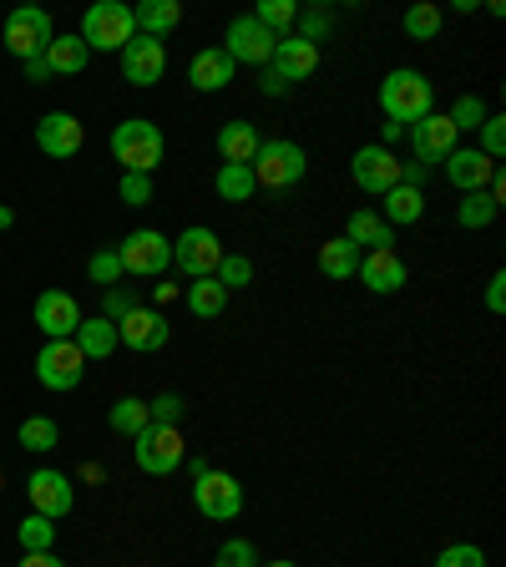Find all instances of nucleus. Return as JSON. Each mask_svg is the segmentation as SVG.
<instances>
[{
    "label": "nucleus",
    "instance_id": "f257e3e1",
    "mask_svg": "<svg viewBox=\"0 0 506 567\" xmlns=\"http://www.w3.org/2000/svg\"><path fill=\"white\" fill-rule=\"evenodd\" d=\"M380 106H385L390 127H415L421 117H431V106H436V92H431V82H425L421 71L395 66L385 82H380Z\"/></svg>",
    "mask_w": 506,
    "mask_h": 567
},
{
    "label": "nucleus",
    "instance_id": "f03ea898",
    "mask_svg": "<svg viewBox=\"0 0 506 567\" xmlns=\"http://www.w3.org/2000/svg\"><path fill=\"white\" fill-rule=\"evenodd\" d=\"M112 153H117V163L127 167V173L153 177L157 163H163V153H167V142H163V132H157V122L127 117V122H117V132H112Z\"/></svg>",
    "mask_w": 506,
    "mask_h": 567
},
{
    "label": "nucleus",
    "instance_id": "7ed1b4c3",
    "mask_svg": "<svg viewBox=\"0 0 506 567\" xmlns=\"http://www.w3.org/2000/svg\"><path fill=\"white\" fill-rule=\"evenodd\" d=\"M183 456H188V446H183V431H177V425L147 421L137 436H132V461H137L147 476L177 472V466H183Z\"/></svg>",
    "mask_w": 506,
    "mask_h": 567
},
{
    "label": "nucleus",
    "instance_id": "20e7f679",
    "mask_svg": "<svg viewBox=\"0 0 506 567\" xmlns=\"http://www.w3.org/2000/svg\"><path fill=\"white\" fill-rule=\"evenodd\" d=\"M76 35L86 41V51H122L137 35V21H132V11L117 6V0H96V6H86Z\"/></svg>",
    "mask_w": 506,
    "mask_h": 567
},
{
    "label": "nucleus",
    "instance_id": "39448f33",
    "mask_svg": "<svg viewBox=\"0 0 506 567\" xmlns=\"http://www.w3.org/2000/svg\"><path fill=\"white\" fill-rule=\"evenodd\" d=\"M309 157L299 142H259V157H254V183L259 188H295L299 177H304Z\"/></svg>",
    "mask_w": 506,
    "mask_h": 567
},
{
    "label": "nucleus",
    "instance_id": "423d86ee",
    "mask_svg": "<svg viewBox=\"0 0 506 567\" xmlns=\"http://www.w3.org/2000/svg\"><path fill=\"white\" fill-rule=\"evenodd\" d=\"M117 259H122V274L153 279V274H163L167 264H173V238H163L157 228H137V234L122 238Z\"/></svg>",
    "mask_w": 506,
    "mask_h": 567
},
{
    "label": "nucleus",
    "instance_id": "0eeeda50",
    "mask_svg": "<svg viewBox=\"0 0 506 567\" xmlns=\"http://www.w3.org/2000/svg\"><path fill=\"white\" fill-rule=\"evenodd\" d=\"M86 375V360L71 340H47L41 354H35V380L47 390H76Z\"/></svg>",
    "mask_w": 506,
    "mask_h": 567
},
{
    "label": "nucleus",
    "instance_id": "6e6552de",
    "mask_svg": "<svg viewBox=\"0 0 506 567\" xmlns=\"http://www.w3.org/2000/svg\"><path fill=\"white\" fill-rule=\"evenodd\" d=\"M173 264L188 279H213L218 274V264H224V244H218V234L213 228H188L183 238H173Z\"/></svg>",
    "mask_w": 506,
    "mask_h": 567
},
{
    "label": "nucleus",
    "instance_id": "1a4fd4ad",
    "mask_svg": "<svg viewBox=\"0 0 506 567\" xmlns=\"http://www.w3.org/2000/svg\"><path fill=\"white\" fill-rule=\"evenodd\" d=\"M0 35H6V47H11L16 56L31 61V56H41V51L51 47V35H56V31H51V16L47 11L21 6V11L6 16V31H0Z\"/></svg>",
    "mask_w": 506,
    "mask_h": 567
},
{
    "label": "nucleus",
    "instance_id": "9d476101",
    "mask_svg": "<svg viewBox=\"0 0 506 567\" xmlns=\"http://www.w3.org/2000/svg\"><path fill=\"white\" fill-rule=\"evenodd\" d=\"M193 502H198V512L208 522H234L244 512V486L224 472H208L193 482Z\"/></svg>",
    "mask_w": 506,
    "mask_h": 567
},
{
    "label": "nucleus",
    "instance_id": "9b49d317",
    "mask_svg": "<svg viewBox=\"0 0 506 567\" xmlns=\"http://www.w3.org/2000/svg\"><path fill=\"white\" fill-rule=\"evenodd\" d=\"M350 173H354V188L375 193V198H385V193L401 183V163H395V153H390V147H380V142H370V147H360V153H354Z\"/></svg>",
    "mask_w": 506,
    "mask_h": 567
},
{
    "label": "nucleus",
    "instance_id": "f8f14e48",
    "mask_svg": "<svg viewBox=\"0 0 506 567\" xmlns=\"http://www.w3.org/2000/svg\"><path fill=\"white\" fill-rule=\"evenodd\" d=\"M273 47H279V35L269 31V25H259L254 16H234L228 21V56H234V66L238 61H248V66H264V61L273 56Z\"/></svg>",
    "mask_w": 506,
    "mask_h": 567
},
{
    "label": "nucleus",
    "instance_id": "ddd939ff",
    "mask_svg": "<svg viewBox=\"0 0 506 567\" xmlns=\"http://www.w3.org/2000/svg\"><path fill=\"white\" fill-rule=\"evenodd\" d=\"M456 137H461V132L451 127L446 112H431V117H421V122L411 127V153H415V163H421V167L446 163V157L456 153Z\"/></svg>",
    "mask_w": 506,
    "mask_h": 567
},
{
    "label": "nucleus",
    "instance_id": "4468645a",
    "mask_svg": "<svg viewBox=\"0 0 506 567\" xmlns=\"http://www.w3.org/2000/svg\"><path fill=\"white\" fill-rule=\"evenodd\" d=\"M167 71V51L163 41H153V35H132L127 47H122V76H127L132 86H157Z\"/></svg>",
    "mask_w": 506,
    "mask_h": 567
},
{
    "label": "nucleus",
    "instance_id": "2eb2a0df",
    "mask_svg": "<svg viewBox=\"0 0 506 567\" xmlns=\"http://www.w3.org/2000/svg\"><path fill=\"white\" fill-rule=\"evenodd\" d=\"M82 142H86V127L71 117V112H47V117L35 122V147L47 157H61V163H66V157L82 153Z\"/></svg>",
    "mask_w": 506,
    "mask_h": 567
},
{
    "label": "nucleus",
    "instance_id": "dca6fc26",
    "mask_svg": "<svg viewBox=\"0 0 506 567\" xmlns=\"http://www.w3.org/2000/svg\"><path fill=\"white\" fill-rule=\"evenodd\" d=\"M82 319H86L82 305H76L66 289H47V295L35 299V324H41V334H47V340H71Z\"/></svg>",
    "mask_w": 506,
    "mask_h": 567
},
{
    "label": "nucleus",
    "instance_id": "f3484780",
    "mask_svg": "<svg viewBox=\"0 0 506 567\" xmlns=\"http://www.w3.org/2000/svg\"><path fill=\"white\" fill-rule=\"evenodd\" d=\"M25 496H31V512H41V517H66L71 502H76V492H71V476L61 472H31V482H25Z\"/></svg>",
    "mask_w": 506,
    "mask_h": 567
},
{
    "label": "nucleus",
    "instance_id": "a211bd4d",
    "mask_svg": "<svg viewBox=\"0 0 506 567\" xmlns=\"http://www.w3.org/2000/svg\"><path fill=\"white\" fill-rule=\"evenodd\" d=\"M117 344H132V350H142V354L163 350V344H167V319L137 305V309H132V315L117 324Z\"/></svg>",
    "mask_w": 506,
    "mask_h": 567
},
{
    "label": "nucleus",
    "instance_id": "6ab92c4d",
    "mask_svg": "<svg viewBox=\"0 0 506 567\" xmlns=\"http://www.w3.org/2000/svg\"><path fill=\"white\" fill-rule=\"evenodd\" d=\"M354 274H360V284H365L370 295H395L405 284V264L395 259V248H370Z\"/></svg>",
    "mask_w": 506,
    "mask_h": 567
},
{
    "label": "nucleus",
    "instance_id": "aec40b11",
    "mask_svg": "<svg viewBox=\"0 0 506 567\" xmlns=\"http://www.w3.org/2000/svg\"><path fill=\"white\" fill-rule=\"evenodd\" d=\"M446 177L456 183L461 193H486L496 177V163L492 157H482L476 147H456V153L446 157Z\"/></svg>",
    "mask_w": 506,
    "mask_h": 567
},
{
    "label": "nucleus",
    "instance_id": "412c9836",
    "mask_svg": "<svg viewBox=\"0 0 506 567\" xmlns=\"http://www.w3.org/2000/svg\"><path fill=\"white\" fill-rule=\"evenodd\" d=\"M273 76H283V82H304V76H314L319 66V47H309V41H299V35H279V47H273Z\"/></svg>",
    "mask_w": 506,
    "mask_h": 567
},
{
    "label": "nucleus",
    "instance_id": "4be33fe9",
    "mask_svg": "<svg viewBox=\"0 0 506 567\" xmlns=\"http://www.w3.org/2000/svg\"><path fill=\"white\" fill-rule=\"evenodd\" d=\"M188 82L198 86V92H224L228 82H234V56H228L224 47H213V51H198L188 66Z\"/></svg>",
    "mask_w": 506,
    "mask_h": 567
},
{
    "label": "nucleus",
    "instance_id": "5701e85b",
    "mask_svg": "<svg viewBox=\"0 0 506 567\" xmlns=\"http://www.w3.org/2000/svg\"><path fill=\"white\" fill-rule=\"evenodd\" d=\"M71 344H76V350H82V360H106V354L117 350V324H112V319H82V324H76V334H71Z\"/></svg>",
    "mask_w": 506,
    "mask_h": 567
},
{
    "label": "nucleus",
    "instance_id": "b1692460",
    "mask_svg": "<svg viewBox=\"0 0 506 567\" xmlns=\"http://www.w3.org/2000/svg\"><path fill=\"white\" fill-rule=\"evenodd\" d=\"M344 238H350L354 248H390V244H395V228H390L380 213L354 208L350 224H344Z\"/></svg>",
    "mask_w": 506,
    "mask_h": 567
},
{
    "label": "nucleus",
    "instance_id": "393cba45",
    "mask_svg": "<svg viewBox=\"0 0 506 567\" xmlns=\"http://www.w3.org/2000/svg\"><path fill=\"white\" fill-rule=\"evenodd\" d=\"M41 56H47L51 76H76V71L86 66V56H92V51H86L82 35H51V47L41 51Z\"/></svg>",
    "mask_w": 506,
    "mask_h": 567
},
{
    "label": "nucleus",
    "instance_id": "a878e982",
    "mask_svg": "<svg viewBox=\"0 0 506 567\" xmlns=\"http://www.w3.org/2000/svg\"><path fill=\"white\" fill-rule=\"evenodd\" d=\"M218 157L254 167V157H259V132L248 127V122H224V132H218Z\"/></svg>",
    "mask_w": 506,
    "mask_h": 567
},
{
    "label": "nucleus",
    "instance_id": "bb28decb",
    "mask_svg": "<svg viewBox=\"0 0 506 567\" xmlns=\"http://www.w3.org/2000/svg\"><path fill=\"white\" fill-rule=\"evenodd\" d=\"M132 21H137V35H153V41H163V35L173 31L177 21H183V6H177V0H142L137 11H132Z\"/></svg>",
    "mask_w": 506,
    "mask_h": 567
},
{
    "label": "nucleus",
    "instance_id": "cd10ccee",
    "mask_svg": "<svg viewBox=\"0 0 506 567\" xmlns=\"http://www.w3.org/2000/svg\"><path fill=\"white\" fill-rule=\"evenodd\" d=\"M354 269H360V248L344 234L319 244V274H324V279H354Z\"/></svg>",
    "mask_w": 506,
    "mask_h": 567
},
{
    "label": "nucleus",
    "instance_id": "c85d7f7f",
    "mask_svg": "<svg viewBox=\"0 0 506 567\" xmlns=\"http://www.w3.org/2000/svg\"><path fill=\"white\" fill-rule=\"evenodd\" d=\"M421 213H425L421 188H415V183H395V188L385 193V213H380V218L395 228V224H421Z\"/></svg>",
    "mask_w": 506,
    "mask_h": 567
},
{
    "label": "nucleus",
    "instance_id": "c756f323",
    "mask_svg": "<svg viewBox=\"0 0 506 567\" xmlns=\"http://www.w3.org/2000/svg\"><path fill=\"white\" fill-rule=\"evenodd\" d=\"M213 188H218V198H224V203H248L254 193H259V183H254V167L224 163V167H218V177H213Z\"/></svg>",
    "mask_w": 506,
    "mask_h": 567
},
{
    "label": "nucleus",
    "instance_id": "7c9ffc66",
    "mask_svg": "<svg viewBox=\"0 0 506 567\" xmlns=\"http://www.w3.org/2000/svg\"><path fill=\"white\" fill-rule=\"evenodd\" d=\"M224 305H228V289L218 279H193V289H188V309L198 319H218L224 315Z\"/></svg>",
    "mask_w": 506,
    "mask_h": 567
},
{
    "label": "nucleus",
    "instance_id": "2f4dec72",
    "mask_svg": "<svg viewBox=\"0 0 506 567\" xmlns=\"http://www.w3.org/2000/svg\"><path fill=\"white\" fill-rule=\"evenodd\" d=\"M16 537H21L25 553H51V547H56V522L41 517V512H31V517L16 527Z\"/></svg>",
    "mask_w": 506,
    "mask_h": 567
},
{
    "label": "nucleus",
    "instance_id": "473e14b6",
    "mask_svg": "<svg viewBox=\"0 0 506 567\" xmlns=\"http://www.w3.org/2000/svg\"><path fill=\"white\" fill-rule=\"evenodd\" d=\"M496 213H502V203H496L492 193H466V198H461V208H456V224L461 228H486Z\"/></svg>",
    "mask_w": 506,
    "mask_h": 567
},
{
    "label": "nucleus",
    "instance_id": "72a5a7b5",
    "mask_svg": "<svg viewBox=\"0 0 506 567\" xmlns=\"http://www.w3.org/2000/svg\"><path fill=\"white\" fill-rule=\"evenodd\" d=\"M254 21L269 25L273 35H283L289 25L299 21V6H295V0H259V11H254Z\"/></svg>",
    "mask_w": 506,
    "mask_h": 567
},
{
    "label": "nucleus",
    "instance_id": "f704fd0d",
    "mask_svg": "<svg viewBox=\"0 0 506 567\" xmlns=\"http://www.w3.org/2000/svg\"><path fill=\"white\" fill-rule=\"evenodd\" d=\"M441 21H446L441 6H411V11H405V35H415V41H436Z\"/></svg>",
    "mask_w": 506,
    "mask_h": 567
},
{
    "label": "nucleus",
    "instance_id": "c9c22d12",
    "mask_svg": "<svg viewBox=\"0 0 506 567\" xmlns=\"http://www.w3.org/2000/svg\"><path fill=\"white\" fill-rule=\"evenodd\" d=\"M147 421H153V415H147V401H137V395L112 405V431H122V436H137Z\"/></svg>",
    "mask_w": 506,
    "mask_h": 567
},
{
    "label": "nucleus",
    "instance_id": "e433bc0d",
    "mask_svg": "<svg viewBox=\"0 0 506 567\" xmlns=\"http://www.w3.org/2000/svg\"><path fill=\"white\" fill-rule=\"evenodd\" d=\"M21 446L25 451H51L61 441V431H56V421H47V415H31V421H21Z\"/></svg>",
    "mask_w": 506,
    "mask_h": 567
},
{
    "label": "nucleus",
    "instance_id": "4c0bfd02",
    "mask_svg": "<svg viewBox=\"0 0 506 567\" xmlns=\"http://www.w3.org/2000/svg\"><path fill=\"white\" fill-rule=\"evenodd\" d=\"M446 117H451V127L456 132H476L486 122V106H482V96L466 92V96H456V106H451Z\"/></svg>",
    "mask_w": 506,
    "mask_h": 567
},
{
    "label": "nucleus",
    "instance_id": "58836bf2",
    "mask_svg": "<svg viewBox=\"0 0 506 567\" xmlns=\"http://www.w3.org/2000/svg\"><path fill=\"white\" fill-rule=\"evenodd\" d=\"M213 567H259V553H254V543H248V537H234V543L218 547Z\"/></svg>",
    "mask_w": 506,
    "mask_h": 567
},
{
    "label": "nucleus",
    "instance_id": "ea45409f",
    "mask_svg": "<svg viewBox=\"0 0 506 567\" xmlns=\"http://www.w3.org/2000/svg\"><path fill=\"white\" fill-rule=\"evenodd\" d=\"M213 279L224 284V289H244L248 279H254V264L244 259V254H224V264H218V274Z\"/></svg>",
    "mask_w": 506,
    "mask_h": 567
},
{
    "label": "nucleus",
    "instance_id": "a19ab883",
    "mask_svg": "<svg viewBox=\"0 0 506 567\" xmlns=\"http://www.w3.org/2000/svg\"><path fill=\"white\" fill-rule=\"evenodd\" d=\"M436 567H486V553L476 543H451V547H441Z\"/></svg>",
    "mask_w": 506,
    "mask_h": 567
},
{
    "label": "nucleus",
    "instance_id": "79ce46f5",
    "mask_svg": "<svg viewBox=\"0 0 506 567\" xmlns=\"http://www.w3.org/2000/svg\"><path fill=\"white\" fill-rule=\"evenodd\" d=\"M122 203L127 208H142V203H153V177L147 173H122Z\"/></svg>",
    "mask_w": 506,
    "mask_h": 567
},
{
    "label": "nucleus",
    "instance_id": "37998d69",
    "mask_svg": "<svg viewBox=\"0 0 506 567\" xmlns=\"http://www.w3.org/2000/svg\"><path fill=\"white\" fill-rule=\"evenodd\" d=\"M502 147H506V127H502V117H486V122H482V147H476V153L492 157V163H496V157H502Z\"/></svg>",
    "mask_w": 506,
    "mask_h": 567
},
{
    "label": "nucleus",
    "instance_id": "c03bdc74",
    "mask_svg": "<svg viewBox=\"0 0 506 567\" xmlns=\"http://www.w3.org/2000/svg\"><path fill=\"white\" fill-rule=\"evenodd\" d=\"M137 309V299L127 295V289H106V299H102V319H112V324H122V319Z\"/></svg>",
    "mask_w": 506,
    "mask_h": 567
},
{
    "label": "nucleus",
    "instance_id": "a18cd8bd",
    "mask_svg": "<svg viewBox=\"0 0 506 567\" xmlns=\"http://www.w3.org/2000/svg\"><path fill=\"white\" fill-rule=\"evenodd\" d=\"M86 274H92L96 284H106V289H112V284L122 279V259H117V254H96V259L86 264Z\"/></svg>",
    "mask_w": 506,
    "mask_h": 567
},
{
    "label": "nucleus",
    "instance_id": "49530a36",
    "mask_svg": "<svg viewBox=\"0 0 506 567\" xmlns=\"http://www.w3.org/2000/svg\"><path fill=\"white\" fill-rule=\"evenodd\" d=\"M324 31H330V11H309V16H299V41L319 47V41H324Z\"/></svg>",
    "mask_w": 506,
    "mask_h": 567
},
{
    "label": "nucleus",
    "instance_id": "de8ad7c7",
    "mask_svg": "<svg viewBox=\"0 0 506 567\" xmlns=\"http://www.w3.org/2000/svg\"><path fill=\"white\" fill-rule=\"evenodd\" d=\"M147 415H153L157 425H173L177 415H183V395H157V401H147Z\"/></svg>",
    "mask_w": 506,
    "mask_h": 567
},
{
    "label": "nucleus",
    "instance_id": "09e8293b",
    "mask_svg": "<svg viewBox=\"0 0 506 567\" xmlns=\"http://www.w3.org/2000/svg\"><path fill=\"white\" fill-rule=\"evenodd\" d=\"M486 309H492V315H502V309H506V274L502 269L486 279Z\"/></svg>",
    "mask_w": 506,
    "mask_h": 567
},
{
    "label": "nucleus",
    "instance_id": "8fccbe9b",
    "mask_svg": "<svg viewBox=\"0 0 506 567\" xmlns=\"http://www.w3.org/2000/svg\"><path fill=\"white\" fill-rule=\"evenodd\" d=\"M259 92L264 96H283V92H289V82H283V76H273V71H264V76H259Z\"/></svg>",
    "mask_w": 506,
    "mask_h": 567
},
{
    "label": "nucleus",
    "instance_id": "3c124183",
    "mask_svg": "<svg viewBox=\"0 0 506 567\" xmlns=\"http://www.w3.org/2000/svg\"><path fill=\"white\" fill-rule=\"evenodd\" d=\"M21 567H66V563H61L56 553H25V557H21Z\"/></svg>",
    "mask_w": 506,
    "mask_h": 567
},
{
    "label": "nucleus",
    "instance_id": "603ef678",
    "mask_svg": "<svg viewBox=\"0 0 506 567\" xmlns=\"http://www.w3.org/2000/svg\"><path fill=\"white\" fill-rule=\"evenodd\" d=\"M51 71H47V56H31L25 61V82H47Z\"/></svg>",
    "mask_w": 506,
    "mask_h": 567
},
{
    "label": "nucleus",
    "instance_id": "864d4df0",
    "mask_svg": "<svg viewBox=\"0 0 506 567\" xmlns=\"http://www.w3.org/2000/svg\"><path fill=\"white\" fill-rule=\"evenodd\" d=\"M11 224H16V213H11V208H0V228H11Z\"/></svg>",
    "mask_w": 506,
    "mask_h": 567
},
{
    "label": "nucleus",
    "instance_id": "5fc2aeb1",
    "mask_svg": "<svg viewBox=\"0 0 506 567\" xmlns=\"http://www.w3.org/2000/svg\"><path fill=\"white\" fill-rule=\"evenodd\" d=\"M259 567H295L289 557H273V563H259Z\"/></svg>",
    "mask_w": 506,
    "mask_h": 567
}]
</instances>
